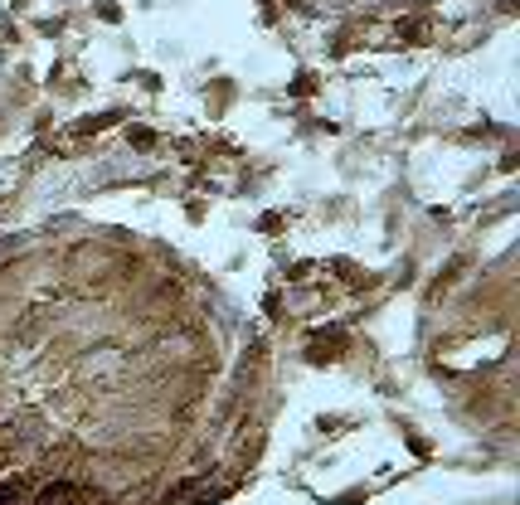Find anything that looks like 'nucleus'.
<instances>
[{"mask_svg":"<svg viewBox=\"0 0 520 505\" xmlns=\"http://www.w3.org/2000/svg\"><path fill=\"white\" fill-rule=\"evenodd\" d=\"M5 467H10V447H5V442H0V471H5Z\"/></svg>","mask_w":520,"mask_h":505,"instance_id":"3","label":"nucleus"},{"mask_svg":"<svg viewBox=\"0 0 520 505\" xmlns=\"http://www.w3.org/2000/svg\"><path fill=\"white\" fill-rule=\"evenodd\" d=\"M29 505H92V495L78 481H49L29 495Z\"/></svg>","mask_w":520,"mask_h":505,"instance_id":"1","label":"nucleus"},{"mask_svg":"<svg viewBox=\"0 0 520 505\" xmlns=\"http://www.w3.org/2000/svg\"><path fill=\"white\" fill-rule=\"evenodd\" d=\"M34 481L29 476H0V505H29Z\"/></svg>","mask_w":520,"mask_h":505,"instance_id":"2","label":"nucleus"}]
</instances>
